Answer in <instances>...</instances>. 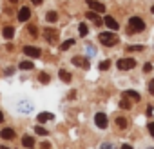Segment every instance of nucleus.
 I'll return each instance as SVG.
<instances>
[{
  "mask_svg": "<svg viewBox=\"0 0 154 149\" xmlns=\"http://www.w3.org/2000/svg\"><path fill=\"white\" fill-rule=\"evenodd\" d=\"M98 40H100L103 46H114V44L118 42V36H116L114 33L107 31V33H100V35H98Z\"/></svg>",
  "mask_w": 154,
  "mask_h": 149,
  "instance_id": "obj_1",
  "label": "nucleus"
},
{
  "mask_svg": "<svg viewBox=\"0 0 154 149\" xmlns=\"http://www.w3.org/2000/svg\"><path fill=\"white\" fill-rule=\"evenodd\" d=\"M129 27H131L132 33H141V31L145 29V22H143L140 17H132V18L129 20Z\"/></svg>",
  "mask_w": 154,
  "mask_h": 149,
  "instance_id": "obj_2",
  "label": "nucleus"
},
{
  "mask_svg": "<svg viewBox=\"0 0 154 149\" xmlns=\"http://www.w3.org/2000/svg\"><path fill=\"white\" fill-rule=\"evenodd\" d=\"M116 65H118V69H120V71L132 69V67H136V60H134V58H122V60H118V62H116Z\"/></svg>",
  "mask_w": 154,
  "mask_h": 149,
  "instance_id": "obj_3",
  "label": "nucleus"
},
{
  "mask_svg": "<svg viewBox=\"0 0 154 149\" xmlns=\"http://www.w3.org/2000/svg\"><path fill=\"white\" fill-rule=\"evenodd\" d=\"M94 122H96V125H98L100 129H105V127H107V124H109V120H107V116H105L103 113H96Z\"/></svg>",
  "mask_w": 154,
  "mask_h": 149,
  "instance_id": "obj_4",
  "label": "nucleus"
},
{
  "mask_svg": "<svg viewBox=\"0 0 154 149\" xmlns=\"http://www.w3.org/2000/svg\"><path fill=\"white\" fill-rule=\"evenodd\" d=\"M87 6L93 9V11H98V13H105V6L98 0H87Z\"/></svg>",
  "mask_w": 154,
  "mask_h": 149,
  "instance_id": "obj_5",
  "label": "nucleus"
},
{
  "mask_svg": "<svg viewBox=\"0 0 154 149\" xmlns=\"http://www.w3.org/2000/svg\"><path fill=\"white\" fill-rule=\"evenodd\" d=\"M24 53H26L27 56H31V58H38V56L42 55V51H40L38 47H33V46H26V47H24Z\"/></svg>",
  "mask_w": 154,
  "mask_h": 149,
  "instance_id": "obj_6",
  "label": "nucleus"
},
{
  "mask_svg": "<svg viewBox=\"0 0 154 149\" xmlns=\"http://www.w3.org/2000/svg\"><path fill=\"white\" fill-rule=\"evenodd\" d=\"M103 24H105V26H107V27H109L111 31H118V29H120L118 22H116V20L112 18V17H105V18H103Z\"/></svg>",
  "mask_w": 154,
  "mask_h": 149,
  "instance_id": "obj_7",
  "label": "nucleus"
},
{
  "mask_svg": "<svg viewBox=\"0 0 154 149\" xmlns=\"http://www.w3.org/2000/svg\"><path fill=\"white\" fill-rule=\"evenodd\" d=\"M29 17H31V9H29V8H22V9L18 11V20H20V22H27Z\"/></svg>",
  "mask_w": 154,
  "mask_h": 149,
  "instance_id": "obj_8",
  "label": "nucleus"
},
{
  "mask_svg": "<svg viewBox=\"0 0 154 149\" xmlns=\"http://www.w3.org/2000/svg\"><path fill=\"white\" fill-rule=\"evenodd\" d=\"M0 136H2L4 140H13V138H15V131H13L11 127H6V129L0 131Z\"/></svg>",
  "mask_w": 154,
  "mask_h": 149,
  "instance_id": "obj_9",
  "label": "nucleus"
},
{
  "mask_svg": "<svg viewBox=\"0 0 154 149\" xmlns=\"http://www.w3.org/2000/svg\"><path fill=\"white\" fill-rule=\"evenodd\" d=\"M36 118H38V124H44V122H47V120H54V115H53V113L44 111V113H40Z\"/></svg>",
  "mask_w": 154,
  "mask_h": 149,
  "instance_id": "obj_10",
  "label": "nucleus"
},
{
  "mask_svg": "<svg viewBox=\"0 0 154 149\" xmlns=\"http://www.w3.org/2000/svg\"><path fill=\"white\" fill-rule=\"evenodd\" d=\"M87 18H89V20H93L96 26H102V24H103V20L98 17V13H96V11H89V13H87Z\"/></svg>",
  "mask_w": 154,
  "mask_h": 149,
  "instance_id": "obj_11",
  "label": "nucleus"
},
{
  "mask_svg": "<svg viewBox=\"0 0 154 149\" xmlns=\"http://www.w3.org/2000/svg\"><path fill=\"white\" fill-rule=\"evenodd\" d=\"M123 98H132V100H141V97H140V93H136V91H132V89H127V91L123 93Z\"/></svg>",
  "mask_w": 154,
  "mask_h": 149,
  "instance_id": "obj_12",
  "label": "nucleus"
},
{
  "mask_svg": "<svg viewBox=\"0 0 154 149\" xmlns=\"http://www.w3.org/2000/svg\"><path fill=\"white\" fill-rule=\"evenodd\" d=\"M58 77H60L62 82H71V73H67L65 69H60L58 71Z\"/></svg>",
  "mask_w": 154,
  "mask_h": 149,
  "instance_id": "obj_13",
  "label": "nucleus"
},
{
  "mask_svg": "<svg viewBox=\"0 0 154 149\" xmlns=\"http://www.w3.org/2000/svg\"><path fill=\"white\" fill-rule=\"evenodd\" d=\"M13 36H15V27H11V26H6V27H4V38L11 40Z\"/></svg>",
  "mask_w": 154,
  "mask_h": 149,
  "instance_id": "obj_14",
  "label": "nucleus"
},
{
  "mask_svg": "<svg viewBox=\"0 0 154 149\" xmlns=\"http://www.w3.org/2000/svg\"><path fill=\"white\" fill-rule=\"evenodd\" d=\"M72 64H74V65H84V67L89 65V62H87L85 58H82V56H74V58H72Z\"/></svg>",
  "mask_w": 154,
  "mask_h": 149,
  "instance_id": "obj_15",
  "label": "nucleus"
},
{
  "mask_svg": "<svg viewBox=\"0 0 154 149\" xmlns=\"http://www.w3.org/2000/svg\"><path fill=\"white\" fill-rule=\"evenodd\" d=\"M18 67H20V69H33L35 64H33L31 60H22V62L18 64Z\"/></svg>",
  "mask_w": 154,
  "mask_h": 149,
  "instance_id": "obj_16",
  "label": "nucleus"
},
{
  "mask_svg": "<svg viewBox=\"0 0 154 149\" xmlns=\"http://www.w3.org/2000/svg\"><path fill=\"white\" fill-rule=\"evenodd\" d=\"M22 144H24L26 147H33V145H35V138H33V136H24V138H22Z\"/></svg>",
  "mask_w": 154,
  "mask_h": 149,
  "instance_id": "obj_17",
  "label": "nucleus"
},
{
  "mask_svg": "<svg viewBox=\"0 0 154 149\" xmlns=\"http://www.w3.org/2000/svg\"><path fill=\"white\" fill-rule=\"evenodd\" d=\"M44 35H45V38H47L49 42H53V40L56 38V31H51V29H45V33H44Z\"/></svg>",
  "mask_w": 154,
  "mask_h": 149,
  "instance_id": "obj_18",
  "label": "nucleus"
},
{
  "mask_svg": "<svg viewBox=\"0 0 154 149\" xmlns=\"http://www.w3.org/2000/svg\"><path fill=\"white\" fill-rule=\"evenodd\" d=\"M72 44H74V40H72V38H69V40H65V42H63V44L60 46V51H67V49H69V47H71Z\"/></svg>",
  "mask_w": 154,
  "mask_h": 149,
  "instance_id": "obj_19",
  "label": "nucleus"
},
{
  "mask_svg": "<svg viewBox=\"0 0 154 149\" xmlns=\"http://www.w3.org/2000/svg\"><path fill=\"white\" fill-rule=\"evenodd\" d=\"M116 125H118L120 129H125V127H127V122H125V118H123V116H118V118H116Z\"/></svg>",
  "mask_w": 154,
  "mask_h": 149,
  "instance_id": "obj_20",
  "label": "nucleus"
},
{
  "mask_svg": "<svg viewBox=\"0 0 154 149\" xmlns=\"http://www.w3.org/2000/svg\"><path fill=\"white\" fill-rule=\"evenodd\" d=\"M38 78H40V82H42V84H47V82L51 80V77H49L47 73H40V74H38Z\"/></svg>",
  "mask_w": 154,
  "mask_h": 149,
  "instance_id": "obj_21",
  "label": "nucleus"
},
{
  "mask_svg": "<svg viewBox=\"0 0 154 149\" xmlns=\"http://www.w3.org/2000/svg\"><path fill=\"white\" fill-rule=\"evenodd\" d=\"M45 18H47V22H56V18H58V15H56L54 11H49Z\"/></svg>",
  "mask_w": 154,
  "mask_h": 149,
  "instance_id": "obj_22",
  "label": "nucleus"
},
{
  "mask_svg": "<svg viewBox=\"0 0 154 149\" xmlns=\"http://www.w3.org/2000/svg\"><path fill=\"white\" fill-rule=\"evenodd\" d=\"M35 131H36L38 135H42V136H47V135H49V131H47L45 127H42V125H36V129H35Z\"/></svg>",
  "mask_w": 154,
  "mask_h": 149,
  "instance_id": "obj_23",
  "label": "nucleus"
},
{
  "mask_svg": "<svg viewBox=\"0 0 154 149\" xmlns=\"http://www.w3.org/2000/svg\"><path fill=\"white\" fill-rule=\"evenodd\" d=\"M87 31H89V29H87V26H85V24H80V26H78V33H80L82 36H85V35H87Z\"/></svg>",
  "mask_w": 154,
  "mask_h": 149,
  "instance_id": "obj_24",
  "label": "nucleus"
},
{
  "mask_svg": "<svg viewBox=\"0 0 154 149\" xmlns=\"http://www.w3.org/2000/svg\"><path fill=\"white\" fill-rule=\"evenodd\" d=\"M109 67H111V60H103V62L100 64V69H102V71H107Z\"/></svg>",
  "mask_w": 154,
  "mask_h": 149,
  "instance_id": "obj_25",
  "label": "nucleus"
},
{
  "mask_svg": "<svg viewBox=\"0 0 154 149\" xmlns=\"http://www.w3.org/2000/svg\"><path fill=\"white\" fill-rule=\"evenodd\" d=\"M120 107H122V109H131V102H127V100L123 98V100L120 102Z\"/></svg>",
  "mask_w": 154,
  "mask_h": 149,
  "instance_id": "obj_26",
  "label": "nucleus"
},
{
  "mask_svg": "<svg viewBox=\"0 0 154 149\" xmlns=\"http://www.w3.org/2000/svg\"><path fill=\"white\" fill-rule=\"evenodd\" d=\"M18 109H20V111H31V109H33V106H31V104H26V106H24V104H20V106H18Z\"/></svg>",
  "mask_w": 154,
  "mask_h": 149,
  "instance_id": "obj_27",
  "label": "nucleus"
},
{
  "mask_svg": "<svg viewBox=\"0 0 154 149\" xmlns=\"http://www.w3.org/2000/svg\"><path fill=\"white\" fill-rule=\"evenodd\" d=\"M129 51H143V46H129Z\"/></svg>",
  "mask_w": 154,
  "mask_h": 149,
  "instance_id": "obj_28",
  "label": "nucleus"
},
{
  "mask_svg": "<svg viewBox=\"0 0 154 149\" xmlns=\"http://www.w3.org/2000/svg\"><path fill=\"white\" fill-rule=\"evenodd\" d=\"M149 93H150V95H154V78L149 82Z\"/></svg>",
  "mask_w": 154,
  "mask_h": 149,
  "instance_id": "obj_29",
  "label": "nucleus"
},
{
  "mask_svg": "<svg viewBox=\"0 0 154 149\" xmlns=\"http://www.w3.org/2000/svg\"><path fill=\"white\" fill-rule=\"evenodd\" d=\"M149 133L152 135V138H154V122H150L149 124Z\"/></svg>",
  "mask_w": 154,
  "mask_h": 149,
  "instance_id": "obj_30",
  "label": "nucleus"
},
{
  "mask_svg": "<svg viewBox=\"0 0 154 149\" xmlns=\"http://www.w3.org/2000/svg\"><path fill=\"white\" fill-rule=\"evenodd\" d=\"M150 69H152V64H145V65H143V71H145V73H149Z\"/></svg>",
  "mask_w": 154,
  "mask_h": 149,
  "instance_id": "obj_31",
  "label": "nucleus"
},
{
  "mask_svg": "<svg viewBox=\"0 0 154 149\" xmlns=\"http://www.w3.org/2000/svg\"><path fill=\"white\" fill-rule=\"evenodd\" d=\"M29 33L31 35H36V26H29Z\"/></svg>",
  "mask_w": 154,
  "mask_h": 149,
  "instance_id": "obj_32",
  "label": "nucleus"
},
{
  "mask_svg": "<svg viewBox=\"0 0 154 149\" xmlns=\"http://www.w3.org/2000/svg\"><path fill=\"white\" fill-rule=\"evenodd\" d=\"M102 149H114V145H112V144H103Z\"/></svg>",
  "mask_w": 154,
  "mask_h": 149,
  "instance_id": "obj_33",
  "label": "nucleus"
},
{
  "mask_svg": "<svg viewBox=\"0 0 154 149\" xmlns=\"http://www.w3.org/2000/svg\"><path fill=\"white\" fill-rule=\"evenodd\" d=\"M15 73V69L13 67H9V69H6V74H13Z\"/></svg>",
  "mask_w": 154,
  "mask_h": 149,
  "instance_id": "obj_34",
  "label": "nucleus"
},
{
  "mask_svg": "<svg viewBox=\"0 0 154 149\" xmlns=\"http://www.w3.org/2000/svg\"><path fill=\"white\" fill-rule=\"evenodd\" d=\"M49 147H51L49 142H44V144H42V149H49Z\"/></svg>",
  "mask_w": 154,
  "mask_h": 149,
  "instance_id": "obj_35",
  "label": "nucleus"
},
{
  "mask_svg": "<svg viewBox=\"0 0 154 149\" xmlns=\"http://www.w3.org/2000/svg\"><path fill=\"white\" fill-rule=\"evenodd\" d=\"M42 2H44V0H33V4H35V6H40Z\"/></svg>",
  "mask_w": 154,
  "mask_h": 149,
  "instance_id": "obj_36",
  "label": "nucleus"
},
{
  "mask_svg": "<svg viewBox=\"0 0 154 149\" xmlns=\"http://www.w3.org/2000/svg\"><path fill=\"white\" fill-rule=\"evenodd\" d=\"M120 149H132V147H131V145H129V144H123V145H122V147H120Z\"/></svg>",
  "mask_w": 154,
  "mask_h": 149,
  "instance_id": "obj_37",
  "label": "nucleus"
},
{
  "mask_svg": "<svg viewBox=\"0 0 154 149\" xmlns=\"http://www.w3.org/2000/svg\"><path fill=\"white\" fill-rule=\"evenodd\" d=\"M4 122V115H2V111H0V124Z\"/></svg>",
  "mask_w": 154,
  "mask_h": 149,
  "instance_id": "obj_38",
  "label": "nucleus"
},
{
  "mask_svg": "<svg viewBox=\"0 0 154 149\" xmlns=\"http://www.w3.org/2000/svg\"><path fill=\"white\" fill-rule=\"evenodd\" d=\"M11 2H13V4H15V2H18V0H11Z\"/></svg>",
  "mask_w": 154,
  "mask_h": 149,
  "instance_id": "obj_39",
  "label": "nucleus"
},
{
  "mask_svg": "<svg viewBox=\"0 0 154 149\" xmlns=\"http://www.w3.org/2000/svg\"><path fill=\"white\" fill-rule=\"evenodd\" d=\"M150 11H152V13H154V6H152V9H150Z\"/></svg>",
  "mask_w": 154,
  "mask_h": 149,
  "instance_id": "obj_40",
  "label": "nucleus"
},
{
  "mask_svg": "<svg viewBox=\"0 0 154 149\" xmlns=\"http://www.w3.org/2000/svg\"><path fill=\"white\" fill-rule=\"evenodd\" d=\"M0 149H8V147H0Z\"/></svg>",
  "mask_w": 154,
  "mask_h": 149,
  "instance_id": "obj_41",
  "label": "nucleus"
}]
</instances>
